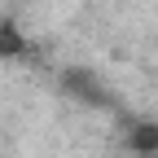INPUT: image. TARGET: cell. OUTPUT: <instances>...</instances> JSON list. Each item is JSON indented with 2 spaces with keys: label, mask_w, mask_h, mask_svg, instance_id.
<instances>
[{
  "label": "cell",
  "mask_w": 158,
  "mask_h": 158,
  "mask_svg": "<svg viewBox=\"0 0 158 158\" xmlns=\"http://www.w3.org/2000/svg\"><path fill=\"white\" fill-rule=\"evenodd\" d=\"M127 145L136 154H158V123H136L132 136H127Z\"/></svg>",
  "instance_id": "1"
}]
</instances>
